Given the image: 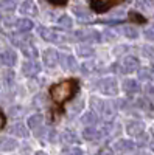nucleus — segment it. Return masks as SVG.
<instances>
[{"label": "nucleus", "instance_id": "nucleus-6", "mask_svg": "<svg viewBox=\"0 0 154 155\" xmlns=\"http://www.w3.org/2000/svg\"><path fill=\"white\" fill-rule=\"evenodd\" d=\"M145 132V124L139 120L129 121L126 124V134L131 135V137H142Z\"/></svg>", "mask_w": 154, "mask_h": 155}, {"label": "nucleus", "instance_id": "nucleus-31", "mask_svg": "<svg viewBox=\"0 0 154 155\" xmlns=\"http://www.w3.org/2000/svg\"><path fill=\"white\" fill-rule=\"evenodd\" d=\"M94 67H95L94 61L84 62L83 65H81V73H83V74H89V73H92V71H94Z\"/></svg>", "mask_w": 154, "mask_h": 155}, {"label": "nucleus", "instance_id": "nucleus-33", "mask_svg": "<svg viewBox=\"0 0 154 155\" xmlns=\"http://www.w3.org/2000/svg\"><path fill=\"white\" fill-rule=\"evenodd\" d=\"M151 78V70L149 68H140L139 70V79L140 81H146Z\"/></svg>", "mask_w": 154, "mask_h": 155}, {"label": "nucleus", "instance_id": "nucleus-3", "mask_svg": "<svg viewBox=\"0 0 154 155\" xmlns=\"http://www.w3.org/2000/svg\"><path fill=\"white\" fill-rule=\"evenodd\" d=\"M100 92L103 95H106V96H115L118 93V84H117V79L115 78H103V79L100 81Z\"/></svg>", "mask_w": 154, "mask_h": 155}, {"label": "nucleus", "instance_id": "nucleus-20", "mask_svg": "<svg viewBox=\"0 0 154 155\" xmlns=\"http://www.w3.org/2000/svg\"><path fill=\"white\" fill-rule=\"evenodd\" d=\"M73 14L78 17L81 22H89V20L92 19L91 11L86 9V8H83V6H75V8H73Z\"/></svg>", "mask_w": 154, "mask_h": 155}, {"label": "nucleus", "instance_id": "nucleus-27", "mask_svg": "<svg viewBox=\"0 0 154 155\" xmlns=\"http://www.w3.org/2000/svg\"><path fill=\"white\" fill-rule=\"evenodd\" d=\"M91 106L94 107V110L100 112L101 115L104 113V109H106V102H104V101H101L100 98H92V99H91Z\"/></svg>", "mask_w": 154, "mask_h": 155}, {"label": "nucleus", "instance_id": "nucleus-30", "mask_svg": "<svg viewBox=\"0 0 154 155\" xmlns=\"http://www.w3.org/2000/svg\"><path fill=\"white\" fill-rule=\"evenodd\" d=\"M142 53H143V58H146L148 61H154V48L151 45H145Z\"/></svg>", "mask_w": 154, "mask_h": 155}, {"label": "nucleus", "instance_id": "nucleus-14", "mask_svg": "<svg viewBox=\"0 0 154 155\" xmlns=\"http://www.w3.org/2000/svg\"><path fill=\"white\" fill-rule=\"evenodd\" d=\"M16 61H17V56L12 50H5L3 53L0 54V62L6 67H12L16 64Z\"/></svg>", "mask_w": 154, "mask_h": 155}, {"label": "nucleus", "instance_id": "nucleus-34", "mask_svg": "<svg viewBox=\"0 0 154 155\" xmlns=\"http://www.w3.org/2000/svg\"><path fill=\"white\" fill-rule=\"evenodd\" d=\"M2 8L5 11H12L16 8V0H3V2H2Z\"/></svg>", "mask_w": 154, "mask_h": 155}, {"label": "nucleus", "instance_id": "nucleus-4", "mask_svg": "<svg viewBox=\"0 0 154 155\" xmlns=\"http://www.w3.org/2000/svg\"><path fill=\"white\" fill-rule=\"evenodd\" d=\"M75 39L86 44H97L101 41V34L95 30H78L75 31Z\"/></svg>", "mask_w": 154, "mask_h": 155}, {"label": "nucleus", "instance_id": "nucleus-25", "mask_svg": "<svg viewBox=\"0 0 154 155\" xmlns=\"http://www.w3.org/2000/svg\"><path fill=\"white\" fill-rule=\"evenodd\" d=\"M16 28L19 30V31H30V30H33V22L30 20V19H17V22H16Z\"/></svg>", "mask_w": 154, "mask_h": 155}, {"label": "nucleus", "instance_id": "nucleus-23", "mask_svg": "<svg viewBox=\"0 0 154 155\" xmlns=\"http://www.w3.org/2000/svg\"><path fill=\"white\" fill-rule=\"evenodd\" d=\"M28 127L33 129V130H37L39 127H42V123H44V116L39 115V113H36V115H31L30 118H28Z\"/></svg>", "mask_w": 154, "mask_h": 155}, {"label": "nucleus", "instance_id": "nucleus-10", "mask_svg": "<svg viewBox=\"0 0 154 155\" xmlns=\"http://www.w3.org/2000/svg\"><path fill=\"white\" fill-rule=\"evenodd\" d=\"M114 149L117 152H121V153H129V152L135 150V143L132 140H118L114 144Z\"/></svg>", "mask_w": 154, "mask_h": 155}, {"label": "nucleus", "instance_id": "nucleus-38", "mask_svg": "<svg viewBox=\"0 0 154 155\" xmlns=\"http://www.w3.org/2000/svg\"><path fill=\"white\" fill-rule=\"evenodd\" d=\"M146 92H148L149 95H154V85H148V87H146Z\"/></svg>", "mask_w": 154, "mask_h": 155}, {"label": "nucleus", "instance_id": "nucleus-8", "mask_svg": "<svg viewBox=\"0 0 154 155\" xmlns=\"http://www.w3.org/2000/svg\"><path fill=\"white\" fill-rule=\"evenodd\" d=\"M121 71L123 73H132V71H137L139 70V59L135 56H125L121 64Z\"/></svg>", "mask_w": 154, "mask_h": 155}, {"label": "nucleus", "instance_id": "nucleus-36", "mask_svg": "<svg viewBox=\"0 0 154 155\" xmlns=\"http://www.w3.org/2000/svg\"><path fill=\"white\" fill-rule=\"evenodd\" d=\"M62 152H66V153H84V150L83 149H80L78 146H75V147H72V149H62Z\"/></svg>", "mask_w": 154, "mask_h": 155}, {"label": "nucleus", "instance_id": "nucleus-13", "mask_svg": "<svg viewBox=\"0 0 154 155\" xmlns=\"http://www.w3.org/2000/svg\"><path fill=\"white\" fill-rule=\"evenodd\" d=\"M121 88L126 95H135V93L140 92V84L135 79H125Z\"/></svg>", "mask_w": 154, "mask_h": 155}, {"label": "nucleus", "instance_id": "nucleus-37", "mask_svg": "<svg viewBox=\"0 0 154 155\" xmlns=\"http://www.w3.org/2000/svg\"><path fill=\"white\" fill-rule=\"evenodd\" d=\"M3 124H5V116H3V113H2V110H0V129L3 127Z\"/></svg>", "mask_w": 154, "mask_h": 155}, {"label": "nucleus", "instance_id": "nucleus-41", "mask_svg": "<svg viewBox=\"0 0 154 155\" xmlns=\"http://www.w3.org/2000/svg\"><path fill=\"white\" fill-rule=\"evenodd\" d=\"M149 147H151V150L154 152V138L151 140V143H149Z\"/></svg>", "mask_w": 154, "mask_h": 155}, {"label": "nucleus", "instance_id": "nucleus-39", "mask_svg": "<svg viewBox=\"0 0 154 155\" xmlns=\"http://www.w3.org/2000/svg\"><path fill=\"white\" fill-rule=\"evenodd\" d=\"M131 17H132V19H137V16L134 14V12L131 14ZM139 22H145V20H143V17H140V16H139Z\"/></svg>", "mask_w": 154, "mask_h": 155}, {"label": "nucleus", "instance_id": "nucleus-29", "mask_svg": "<svg viewBox=\"0 0 154 155\" xmlns=\"http://www.w3.org/2000/svg\"><path fill=\"white\" fill-rule=\"evenodd\" d=\"M154 3V0H137V8L142 11H148Z\"/></svg>", "mask_w": 154, "mask_h": 155}, {"label": "nucleus", "instance_id": "nucleus-21", "mask_svg": "<svg viewBox=\"0 0 154 155\" xmlns=\"http://www.w3.org/2000/svg\"><path fill=\"white\" fill-rule=\"evenodd\" d=\"M9 132L12 135H16V137H20V138H27L28 137V129L25 127L23 124L17 123V124H12L11 129H9Z\"/></svg>", "mask_w": 154, "mask_h": 155}, {"label": "nucleus", "instance_id": "nucleus-7", "mask_svg": "<svg viewBox=\"0 0 154 155\" xmlns=\"http://www.w3.org/2000/svg\"><path fill=\"white\" fill-rule=\"evenodd\" d=\"M39 71H41V64L36 62V59H30L22 65V73L25 76H28V78H33L36 74H39Z\"/></svg>", "mask_w": 154, "mask_h": 155}, {"label": "nucleus", "instance_id": "nucleus-19", "mask_svg": "<svg viewBox=\"0 0 154 155\" xmlns=\"http://www.w3.org/2000/svg\"><path fill=\"white\" fill-rule=\"evenodd\" d=\"M62 141L66 144H73V146H76V144H80V138L76 137V134L73 132V130H70V129H67V130H64V134H62Z\"/></svg>", "mask_w": 154, "mask_h": 155}, {"label": "nucleus", "instance_id": "nucleus-42", "mask_svg": "<svg viewBox=\"0 0 154 155\" xmlns=\"http://www.w3.org/2000/svg\"><path fill=\"white\" fill-rule=\"evenodd\" d=\"M51 2H55V3H62V2H66V0H51Z\"/></svg>", "mask_w": 154, "mask_h": 155}, {"label": "nucleus", "instance_id": "nucleus-9", "mask_svg": "<svg viewBox=\"0 0 154 155\" xmlns=\"http://www.w3.org/2000/svg\"><path fill=\"white\" fill-rule=\"evenodd\" d=\"M59 64H61V67L67 71H76V68H78L76 59L72 54H59Z\"/></svg>", "mask_w": 154, "mask_h": 155}, {"label": "nucleus", "instance_id": "nucleus-15", "mask_svg": "<svg viewBox=\"0 0 154 155\" xmlns=\"http://www.w3.org/2000/svg\"><path fill=\"white\" fill-rule=\"evenodd\" d=\"M17 147V141L11 137H0V150H5V152H9V150H14Z\"/></svg>", "mask_w": 154, "mask_h": 155}, {"label": "nucleus", "instance_id": "nucleus-22", "mask_svg": "<svg viewBox=\"0 0 154 155\" xmlns=\"http://www.w3.org/2000/svg\"><path fill=\"white\" fill-rule=\"evenodd\" d=\"M76 54L80 58H84V59H89L95 54V50L89 45H78L76 47Z\"/></svg>", "mask_w": 154, "mask_h": 155}, {"label": "nucleus", "instance_id": "nucleus-1", "mask_svg": "<svg viewBox=\"0 0 154 155\" xmlns=\"http://www.w3.org/2000/svg\"><path fill=\"white\" fill-rule=\"evenodd\" d=\"M76 90H78V82L73 79H69V81H61V82L55 84L50 88V95L55 102L62 104V102L69 101L75 95Z\"/></svg>", "mask_w": 154, "mask_h": 155}, {"label": "nucleus", "instance_id": "nucleus-40", "mask_svg": "<svg viewBox=\"0 0 154 155\" xmlns=\"http://www.w3.org/2000/svg\"><path fill=\"white\" fill-rule=\"evenodd\" d=\"M109 152H114V150H109V149H100V153H109Z\"/></svg>", "mask_w": 154, "mask_h": 155}, {"label": "nucleus", "instance_id": "nucleus-35", "mask_svg": "<svg viewBox=\"0 0 154 155\" xmlns=\"http://www.w3.org/2000/svg\"><path fill=\"white\" fill-rule=\"evenodd\" d=\"M145 37H146V41L154 42V25H151V27H148L145 30Z\"/></svg>", "mask_w": 154, "mask_h": 155}, {"label": "nucleus", "instance_id": "nucleus-2", "mask_svg": "<svg viewBox=\"0 0 154 155\" xmlns=\"http://www.w3.org/2000/svg\"><path fill=\"white\" fill-rule=\"evenodd\" d=\"M37 33L39 36L47 42H55V44H62V42H67L69 37L66 33H61L58 30H51L47 27H37Z\"/></svg>", "mask_w": 154, "mask_h": 155}, {"label": "nucleus", "instance_id": "nucleus-16", "mask_svg": "<svg viewBox=\"0 0 154 155\" xmlns=\"http://www.w3.org/2000/svg\"><path fill=\"white\" fill-rule=\"evenodd\" d=\"M118 2H121V0H92V8L95 11H104L111 5H115Z\"/></svg>", "mask_w": 154, "mask_h": 155}, {"label": "nucleus", "instance_id": "nucleus-11", "mask_svg": "<svg viewBox=\"0 0 154 155\" xmlns=\"http://www.w3.org/2000/svg\"><path fill=\"white\" fill-rule=\"evenodd\" d=\"M19 11L22 12L23 16H28V17H33L37 14V5L33 2V0H23L19 6Z\"/></svg>", "mask_w": 154, "mask_h": 155}, {"label": "nucleus", "instance_id": "nucleus-26", "mask_svg": "<svg viewBox=\"0 0 154 155\" xmlns=\"http://www.w3.org/2000/svg\"><path fill=\"white\" fill-rule=\"evenodd\" d=\"M58 25H59L62 30H70V28L73 27V20H72L70 16L62 14V16H59V19H58Z\"/></svg>", "mask_w": 154, "mask_h": 155}, {"label": "nucleus", "instance_id": "nucleus-24", "mask_svg": "<svg viewBox=\"0 0 154 155\" xmlns=\"http://www.w3.org/2000/svg\"><path fill=\"white\" fill-rule=\"evenodd\" d=\"M22 53H23V56L25 58H28V59H36L37 58V48L34 47V45H31V44H28V45H23L22 47Z\"/></svg>", "mask_w": 154, "mask_h": 155}, {"label": "nucleus", "instance_id": "nucleus-44", "mask_svg": "<svg viewBox=\"0 0 154 155\" xmlns=\"http://www.w3.org/2000/svg\"><path fill=\"white\" fill-rule=\"evenodd\" d=\"M0 19H2V17H0Z\"/></svg>", "mask_w": 154, "mask_h": 155}, {"label": "nucleus", "instance_id": "nucleus-12", "mask_svg": "<svg viewBox=\"0 0 154 155\" xmlns=\"http://www.w3.org/2000/svg\"><path fill=\"white\" fill-rule=\"evenodd\" d=\"M11 42L17 45V47H23V45H28L31 42V36L27 34V31H20L11 36Z\"/></svg>", "mask_w": 154, "mask_h": 155}, {"label": "nucleus", "instance_id": "nucleus-28", "mask_svg": "<svg viewBox=\"0 0 154 155\" xmlns=\"http://www.w3.org/2000/svg\"><path fill=\"white\" fill-rule=\"evenodd\" d=\"M123 34L128 39H137L139 37V30L135 27H131V25H126V27L123 28Z\"/></svg>", "mask_w": 154, "mask_h": 155}, {"label": "nucleus", "instance_id": "nucleus-43", "mask_svg": "<svg viewBox=\"0 0 154 155\" xmlns=\"http://www.w3.org/2000/svg\"><path fill=\"white\" fill-rule=\"evenodd\" d=\"M152 76H154V67H152Z\"/></svg>", "mask_w": 154, "mask_h": 155}, {"label": "nucleus", "instance_id": "nucleus-32", "mask_svg": "<svg viewBox=\"0 0 154 155\" xmlns=\"http://www.w3.org/2000/svg\"><path fill=\"white\" fill-rule=\"evenodd\" d=\"M3 78H5V82H6L8 87H11L12 84H14V71H12V70H6Z\"/></svg>", "mask_w": 154, "mask_h": 155}, {"label": "nucleus", "instance_id": "nucleus-17", "mask_svg": "<svg viewBox=\"0 0 154 155\" xmlns=\"http://www.w3.org/2000/svg\"><path fill=\"white\" fill-rule=\"evenodd\" d=\"M83 138L87 141H97L98 138H101L100 130L94 129V126H86V129L83 130Z\"/></svg>", "mask_w": 154, "mask_h": 155}, {"label": "nucleus", "instance_id": "nucleus-5", "mask_svg": "<svg viewBox=\"0 0 154 155\" xmlns=\"http://www.w3.org/2000/svg\"><path fill=\"white\" fill-rule=\"evenodd\" d=\"M42 59H44V64L48 67V68H53L58 65L59 62V53L55 50V48H47L42 54Z\"/></svg>", "mask_w": 154, "mask_h": 155}, {"label": "nucleus", "instance_id": "nucleus-18", "mask_svg": "<svg viewBox=\"0 0 154 155\" xmlns=\"http://www.w3.org/2000/svg\"><path fill=\"white\" fill-rule=\"evenodd\" d=\"M81 123L84 126H95L98 123V116L95 113V110H87L83 116H81Z\"/></svg>", "mask_w": 154, "mask_h": 155}]
</instances>
